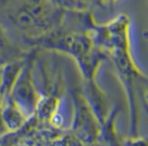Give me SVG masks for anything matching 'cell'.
<instances>
[{"mask_svg":"<svg viewBox=\"0 0 148 146\" xmlns=\"http://www.w3.org/2000/svg\"><path fill=\"white\" fill-rule=\"evenodd\" d=\"M64 11L50 0H0V26L12 41L37 43L62 24Z\"/></svg>","mask_w":148,"mask_h":146,"instance_id":"1","label":"cell"},{"mask_svg":"<svg viewBox=\"0 0 148 146\" xmlns=\"http://www.w3.org/2000/svg\"><path fill=\"white\" fill-rule=\"evenodd\" d=\"M75 117L73 124L74 135L82 143L91 144L97 141L100 130V122L91 104L82 95L77 94L74 98Z\"/></svg>","mask_w":148,"mask_h":146,"instance_id":"2","label":"cell"},{"mask_svg":"<svg viewBox=\"0 0 148 146\" xmlns=\"http://www.w3.org/2000/svg\"><path fill=\"white\" fill-rule=\"evenodd\" d=\"M29 68L30 66H23L8 95L27 118H30L35 113L40 100Z\"/></svg>","mask_w":148,"mask_h":146,"instance_id":"3","label":"cell"},{"mask_svg":"<svg viewBox=\"0 0 148 146\" xmlns=\"http://www.w3.org/2000/svg\"><path fill=\"white\" fill-rule=\"evenodd\" d=\"M1 113L8 132H14L26 125L27 117L21 108L15 104L9 96L5 97L0 105Z\"/></svg>","mask_w":148,"mask_h":146,"instance_id":"4","label":"cell"},{"mask_svg":"<svg viewBox=\"0 0 148 146\" xmlns=\"http://www.w3.org/2000/svg\"><path fill=\"white\" fill-rule=\"evenodd\" d=\"M16 51L18 47L14 45V42H12L4 29L0 26V66L14 58Z\"/></svg>","mask_w":148,"mask_h":146,"instance_id":"5","label":"cell"},{"mask_svg":"<svg viewBox=\"0 0 148 146\" xmlns=\"http://www.w3.org/2000/svg\"><path fill=\"white\" fill-rule=\"evenodd\" d=\"M51 2L54 3L56 6L63 10H83L84 7L82 6L78 0H50Z\"/></svg>","mask_w":148,"mask_h":146,"instance_id":"6","label":"cell"},{"mask_svg":"<svg viewBox=\"0 0 148 146\" xmlns=\"http://www.w3.org/2000/svg\"><path fill=\"white\" fill-rule=\"evenodd\" d=\"M8 132L7 130L6 126L4 124V121H3V118H2V113H1V108H0V136L4 135Z\"/></svg>","mask_w":148,"mask_h":146,"instance_id":"7","label":"cell"},{"mask_svg":"<svg viewBox=\"0 0 148 146\" xmlns=\"http://www.w3.org/2000/svg\"><path fill=\"white\" fill-rule=\"evenodd\" d=\"M78 1L81 3V4H82V6H83L84 8H85L86 5L89 4L90 2H91V3H96V2H97V0H78Z\"/></svg>","mask_w":148,"mask_h":146,"instance_id":"8","label":"cell"},{"mask_svg":"<svg viewBox=\"0 0 148 146\" xmlns=\"http://www.w3.org/2000/svg\"><path fill=\"white\" fill-rule=\"evenodd\" d=\"M104 1H106V2L107 1H108V2H113V1H116V0H104Z\"/></svg>","mask_w":148,"mask_h":146,"instance_id":"9","label":"cell"}]
</instances>
